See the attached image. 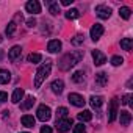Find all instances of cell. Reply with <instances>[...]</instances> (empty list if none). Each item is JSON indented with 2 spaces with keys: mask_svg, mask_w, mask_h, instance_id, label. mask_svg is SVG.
I'll use <instances>...</instances> for the list:
<instances>
[{
  "mask_svg": "<svg viewBox=\"0 0 133 133\" xmlns=\"http://www.w3.org/2000/svg\"><path fill=\"white\" fill-rule=\"evenodd\" d=\"M83 58V52H77V53H68L64 55L61 59H59V69L61 71H69L71 68H74V66Z\"/></svg>",
  "mask_w": 133,
  "mask_h": 133,
  "instance_id": "6da1fadb",
  "label": "cell"
},
{
  "mask_svg": "<svg viewBox=\"0 0 133 133\" xmlns=\"http://www.w3.org/2000/svg\"><path fill=\"white\" fill-rule=\"evenodd\" d=\"M50 71H52V63L50 61H45V64H42L41 68L36 71V75H35V88H41L42 82L50 75Z\"/></svg>",
  "mask_w": 133,
  "mask_h": 133,
  "instance_id": "7a4b0ae2",
  "label": "cell"
},
{
  "mask_svg": "<svg viewBox=\"0 0 133 133\" xmlns=\"http://www.w3.org/2000/svg\"><path fill=\"white\" fill-rule=\"evenodd\" d=\"M117 113H119V99L113 97L110 100V105H108V122H114Z\"/></svg>",
  "mask_w": 133,
  "mask_h": 133,
  "instance_id": "3957f363",
  "label": "cell"
},
{
  "mask_svg": "<svg viewBox=\"0 0 133 133\" xmlns=\"http://www.w3.org/2000/svg\"><path fill=\"white\" fill-rule=\"evenodd\" d=\"M36 116H38L39 121L47 122V121L52 117V110H50V107H47V105H39V107H38V111H36Z\"/></svg>",
  "mask_w": 133,
  "mask_h": 133,
  "instance_id": "277c9868",
  "label": "cell"
},
{
  "mask_svg": "<svg viewBox=\"0 0 133 133\" xmlns=\"http://www.w3.org/2000/svg\"><path fill=\"white\" fill-rule=\"evenodd\" d=\"M72 127V121L69 117H64V119H56V130L58 131H69Z\"/></svg>",
  "mask_w": 133,
  "mask_h": 133,
  "instance_id": "5b68a950",
  "label": "cell"
},
{
  "mask_svg": "<svg viewBox=\"0 0 133 133\" xmlns=\"http://www.w3.org/2000/svg\"><path fill=\"white\" fill-rule=\"evenodd\" d=\"M96 14H97L100 19H110V16H111V8L107 6V5H97V6H96Z\"/></svg>",
  "mask_w": 133,
  "mask_h": 133,
  "instance_id": "8992f818",
  "label": "cell"
},
{
  "mask_svg": "<svg viewBox=\"0 0 133 133\" xmlns=\"http://www.w3.org/2000/svg\"><path fill=\"white\" fill-rule=\"evenodd\" d=\"M68 100H69L72 105H75V107H85V103H86V100L83 99V96H80V94H77V92H71L69 97H68Z\"/></svg>",
  "mask_w": 133,
  "mask_h": 133,
  "instance_id": "52a82bcc",
  "label": "cell"
},
{
  "mask_svg": "<svg viewBox=\"0 0 133 133\" xmlns=\"http://www.w3.org/2000/svg\"><path fill=\"white\" fill-rule=\"evenodd\" d=\"M25 10L31 14H39L41 13V3L38 0H30V2L25 3Z\"/></svg>",
  "mask_w": 133,
  "mask_h": 133,
  "instance_id": "ba28073f",
  "label": "cell"
},
{
  "mask_svg": "<svg viewBox=\"0 0 133 133\" xmlns=\"http://www.w3.org/2000/svg\"><path fill=\"white\" fill-rule=\"evenodd\" d=\"M91 39L92 41H99L100 39V36L103 35V25H100V24H94L92 27H91Z\"/></svg>",
  "mask_w": 133,
  "mask_h": 133,
  "instance_id": "9c48e42d",
  "label": "cell"
},
{
  "mask_svg": "<svg viewBox=\"0 0 133 133\" xmlns=\"http://www.w3.org/2000/svg\"><path fill=\"white\" fill-rule=\"evenodd\" d=\"M92 59H94V64L96 66H102V64L107 63V56L100 50H92Z\"/></svg>",
  "mask_w": 133,
  "mask_h": 133,
  "instance_id": "30bf717a",
  "label": "cell"
},
{
  "mask_svg": "<svg viewBox=\"0 0 133 133\" xmlns=\"http://www.w3.org/2000/svg\"><path fill=\"white\" fill-rule=\"evenodd\" d=\"M47 50H49L50 53H58V52L61 50V41H58V39H52V41H49V44H47Z\"/></svg>",
  "mask_w": 133,
  "mask_h": 133,
  "instance_id": "8fae6325",
  "label": "cell"
},
{
  "mask_svg": "<svg viewBox=\"0 0 133 133\" xmlns=\"http://www.w3.org/2000/svg\"><path fill=\"white\" fill-rule=\"evenodd\" d=\"M21 53H22L21 45H14V47L8 52V58H10V61H16V59L21 56Z\"/></svg>",
  "mask_w": 133,
  "mask_h": 133,
  "instance_id": "7c38bea8",
  "label": "cell"
},
{
  "mask_svg": "<svg viewBox=\"0 0 133 133\" xmlns=\"http://www.w3.org/2000/svg\"><path fill=\"white\" fill-rule=\"evenodd\" d=\"M50 88H52V91L55 94H61L63 89H64V82L63 80H53L52 85H50Z\"/></svg>",
  "mask_w": 133,
  "mask_h": 133,
  "instance_id": "4fadbf2b",
  "label": "cell"
},
{
  "mask_svg": "<svg viewBox=\"0 0 133 133\" xmlns=\"http://www.w3.org/2000/svg\"><path fill=\"white\" fill-rule=\"evenodd\" d=\"M96 83H97L99 86H105V85L108 83V74H105V72L96 74Z\"/></svg>",
  "mask_w": 133,
  "mask_h": 133,
  "instance_id": "5bb4252c",
  "label": "cell"
},
{
  "mask_svg": "<svg viewBox=\"0 0 133 133\" xmlns=\"http://www.w3.org/2000/svg\"><path fill=\"white\" fill-rule=\"evenodd\" d=\"M22 97H24V89L22 88H16L14 92H13V96H11V102L13 103H19L22 100Z\"/></svg>",
  "mask_w": 133,
  "mask_h": 133,
  "instance_id": "9a60e30c",
  "label": "cell"
},
{
  "mask_svg": "<svg viewBox=\"0 0 133 133\" xmlns=\"http://www.w3.org/2000/svg\"><path fill=\"white\" fill-rule=\"evenodd\" d=\"M78 121L80 122H89L91 119H92V113L89 111V110H83L82 113H78Z\"/></svg>",
  "mask_w": 133,
  "mask_h": 133,
  "instance_id": "2e32d148",
  "label": "cell"
},
{
  "mask_svg": "<svg viewBox=\"0 0 133 133\" xmlns=\"http://www.w3.org/2000/svg\"><path fill=\"white\" fill-rule=\"evenodd\" d=\"M119 119H121V125H128L130 121H131V114L124 110V111L119 113Z\"/></svg>",
  "mask_w": 133,
  "mask_h": 133,
  "instance_id": "e0dca14e",
  "label": "cell"
},
{
  "mask_svg": "<svg viewBox=\"0 0 133 133\" xmlns=\"http://www.w3.org/2000/svg\"><path fill=\"white\" fill-rule=\"evenodd\" d=\"M21 122H22V125H25V127H35V122H36V119L33 117V116H30V114H25V116H22V119H21Z\"/></svg>",
  "mask_w": 133,
  "mask_h": 133,
  "instance_id": "ac0fdd59",
  "label": "cell"
},
{
  "mask_svg": "<svg viewBox=\"0 0 133 133\" xmlns=\"http://www.w3.org/2000/svg\"><path fill=\"white\" fill-rule=\"evenodd\" d=\"M89 103H91L92 108H100L102 103H103V97H100V96H91Z\"/></svg>",
  "mask_w": 133,
  "mask_h": 133,
  "instance_id": "d6986e66",
  "label": "cell"
},
{
  "mask_svg": "<svg viewBox=\"0 0 133 133\" xmlns=\"http://www.w3.org/2000/svg\"><path fill=\"white\" fill-rule=\"evenodd\" d=\"M10 80H11V74H10V71H6V69H0V83L5 85V83H8Z\"/></svg>",
  "mask_w": 133,
  "mask_h": 133,
  "instance_id": "ffe728a7",
  "label": "cell"
},
{
  "mask_svg": "<svg viewBox=\"0 0 133 133\" xmlns=\"http://www.w3.org/2000/svg\"><path fill=\"white\" fill-rule=\"evenodd\" d=\"M121 47H122L124 50L130 52L131 47H133V39H131V38H124V39H121Z\"/></svg>",
  "mask_w": 133,
  "mask_h": 133,
  "instance_id": "44dd1931",
  "label": "cell"
},
{
  "mask_svg": "<svg viewBox=\"0 0 133 133\" xmlns=\"http://www.w3.org/2000/svg\"><path fill=\"white\" fill-rule=\"evenodd\" d=\"M119 16L127 21V19H130V16H131V10H130L128 6H122V8H119Z\"/></svg>",
  "mask_w": 133,
  "mask_h": 133,
  "instance_id": "7402d4cb",
  "label": "cell"
},
{
  "mask_svg": "<svg viewBox=\"0 0 133 133\" xmlns=\"http://www.w3.org/2000/svg\"><path fill=\"white\" fill-rule=\"evenodd\" d=\"M35 102H36V99H35L33 96H28V97L25 99V102L22 103V108H24V110H30V108L35 105Z\"/></svg>",
  "mask_w": 133,
  "mask_h": 133,
  "instance_id": "603a6c76",
  "label": "cell"
},
{
  "mask_svg": "<svg viewBox=\"0 0 133 133\" xmlns=\"http://www.w3.org/2000/svg\"><path fill=\"white\" fill-rule=\"evenodd\" d=\"M66 17L68 19H77V17H80V11L75 10V8H71V10L66 11Z\"/></svg>",
  "mask_w": 133,
  "mask_h": 133,
  "instance_id": "cb8c5ba5",
  "label": "cell"
},
{
  "mask_svg": "<svg viewBox=\"0 0 133 133\" xmlns=\"http://www.w3.org/2000/svg\"><path fill=\"white\" fill-rule=\"evenodd\" d=\"M83 80H85V74H83L82 71L74 72V75H72V82H74V83H82Z\"/></svg>",
  "mask_w": 133,
  "mask_h": 133,
  "instance_id": "d4e9b609",
  "label": "cell"
},
{
  "mask_svg": "<svg viewBox=\"0 0 133 133\" xmlns=\"http://www.w3.org/2000/svg\"><path fill=\"white\" fill-rule=\"evenodd\" d=\"M49 11H50L53 16L59 14V5H58V2H50V5H49Z\"/></svg>",
  "mask_w": 133,
  "mask_h": 133,
  "instance_id": "484cf974",
  "label": "cell"
},
{
  "mask_svg": "<svg viewBox=\"0 0 133 133\" xmlns=\"http://www.w3.org/2000/svg\"><path fill=\"white\" fill-rule=\"evenodd\" d=\"M27 59H28V63H33V64H36V63H39V61L42 59V56H41L39 53H30V55L27 56Z\"/></svg>",
  "mask_w": 133,
  "mask_h": 133,
  "instance_id": "4316f807",
  "label": "cell"
},
{
  "mask_svg": "<svg viewBox=\"0 0 133 133\" xmlns=\"http://www.w3.org/2000/svg\"><path fill=\"white\" fill-rule=\"evenodd\" d=\"M68 108L66 107H59L58 110H56V119H64L66 116H68Z\"/></svg>",
  "mask_w": 133,
  "mask_h": 133,
  "instance_id": "83f0119b",
  "label": "cell"
},
{
  "mask_svg": "<svg viewBox=\"0 0 133 133\" xmlns=\"http://www.w3.org/2000/svg\"><path fill=\"white\" fill-rule=\"evenodd\" d=\"M14 31H16V22H10V24L6 25L5 33H6L8 36H13V35H14Z\"/></svg>",
  "mask_w": 133,
  "mask_h": 133,
  "instance_id": "f1b7e54d",
  "label": "cell"
},
{
  "mask_svg": "<svg viewBox=\"0 0 133 133\" xmlns=\"http://www.w3.org/2000/svg\"><path fill=\"white\" fill-rule=\"evenodd\" d=\"M83 41H85V36L83 35H77V36L72 38V44L74 45H80V44H83Z\"/></svg>",
  "mask_w": 133,
  "mask_h": 133,
  "instance_id": "f546056e",
  "label": "cell"
},
{
  "mask_svg": "<svg viewBox=\"0 0 133 133\" xmlns=\"http://www.w3.org/2000/svg\"><path fill=\"white\" fill-rule=\"evenodd\" d=\"M122 63H124V58H122V56L114 55V56L111 58V64H113V66H121Z\"/></svg>",
  "mask_w": 133,
  "mask_h": 133,
  "instance_id": "4dcf8cb0",
  "label": "cell"
},
{
  "mask_svg": "<svg viewBox=\"0 0 133 133\" xmlns=\"http://www.w3.org/2000/svg\"><path fill=\"white\" fill-rule=\"evenodd\" d=\"M85 131H86V128H85L83 122H80V124H75V125H74V133H85Z\"/></svg>",
  "mask_w": 133,
  "mask_h": 133,
  "instance_id": "1f68e13d",
  "label": "cell"
},
{
  "mask_svg": "<svg viewBox=\"0 0 133 133\" xmlns=\"http://www.w3.org/2000/svg\"><path fill=\"white\" fill-rule=\"evenodd\" d=\"M121 103H122V105H133V103H131V94H125V96L122 97Z\"/></svg>",
  "mask_w": 133,
  "mask_h": 133,
  "instance_id": "d6a6232c",
  "label": "cell"
},
{
  "mask_svg": "<svg viewBox=\"0 0 133 133\" xmlns=\"http://www.w3.org/2000/svg\"><path fill=\"white\" fill-rule=\"evenodd\" d=\"M8 100V94L5 92V91H0V103H3V102H6Z\"/></svg>",
  "mask_w": 133,
  "mask_h": 133,
  "instance_id": "836d02e7",
  "label": "cell"
},
{
  "mask_svg": "<svg viewBox=\"0 0 133 133\" xmlns=\"http://www.w3.org/2000/svg\"><path fill=\"white\" fill-rule=\"evenodd\" d=\"M41 133H52V128L49 125H42L41 127Z\"/></svg>",
  "mask_w": 133,
  "mask_h": 133,
  "instance_id": "e575fe53",
  "label": "cell"
},
{
  "mask_svg": "<svg viewBox=\"0 0 133 133\" xmlns=\"http://www.w3.org/2000/svg\"><path fill=\"white\" fill-rule=\"evenodd\" d=\"M72 2H74V0H61V5L69 6V5H72Z\"/></svg>",
  "mask_w": 133,
  "mask_h": 133,
  "instance_id": "d590c367",
  "label": "cell"
},
{
  "mask_svg": "<svg viewBox=\"0 0 133 133\" xmlns=\"http://www.w3.org/2000/svg\"><path fill=\"white\" fill-rule=\"evenodd\" d=\"M27 25L31 28V27H35V25H36V21H35V19H28V21H27Z\"/></svg>",
  "mask_w": 133,
  "mask_h": 133,
  "instance_id": "8d00e7d4",
  "label": "cell"
},
{
  "mask_svg": "<svg viewBox=\"0 0 133 133\" xmlns=\"http://www.w3.org/2000/svg\"><path fill=\"white\" fill-rule=\"evenodd\" d=\"M0 42H2V36H0Z\"/></svg>",
  "mask_w": 133,
  "mask_h": 133,
  "instance_id": "74e56055",
  "label": "cell"
},
{
  "mask_svg": "<svg viewBox=\"0 0 133 133\" xmlns=\"http://www.w3.org/2000/svg\"><path fill=\"white\" fill-rule=\"evenodd\" d=\"M22 133H28V131H22Z\"/></svg>",
  "mask_w": 133,
  "mask_h": 133,
  "instance_id": "f35d334b",
  "label": "cell"
}]
</instances>
